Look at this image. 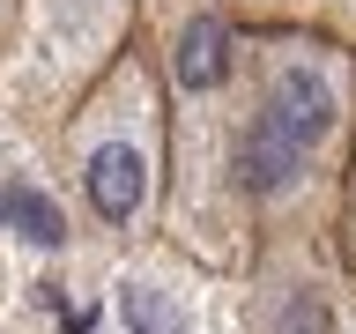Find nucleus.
<instances>
[{"instance_id": "nucleus-1", "label": "nucleus", "mask_w": 356, "mask_h": 334, "mask_svg": "<svg viewBox=\"0 0 356 334\" xmlns=\"http://www.w3.org/2000/svg\"><path fill=\"white\" fill-rule=\"evenodd\" d=\"M356 149V52L289 30H245V104L230 141V193L267 238H334Z\"/></svg>"}, {"instance_id": "nucleus-2", "label": "nucleus", "mask_w": 356, "mask_h": 334, "mask_svg": "<svg viewBox=\"0 0 356 334\" xmlns=\"http://www.w3.org/2000/svg\"><path fill=\"white\" fill-rule=\"evenodd\" d=\"M60 156L82 216L104 238L134 245L163 223V89L141 45H127L60 111Z\"/></svg>"}, {"instance_id": "nucleus-3", "label": "nucleus", "mask_w": 356, "mask_h": 334, "mask_svg": "<svg viewBox=\"0 0 356 334\" xmlns=\"http://www.w3.org/2000/svg\"><path fill=\"white\" fill-rule=\"evenodd\" d=\"M252 334H356V275L334 238H267L245 260Z\"/></svg>"}, {"instance_id": "nucleus-4", "label": "nucleus", "mask_w": 356, "mask_h": 334, "mask_svg": "<svg viewBox=\"0 0 356 334\" xmlns=\"http://www.w3.org/2000/svg\"><path fill=\"white\" fill-rule=\"evenodd\" d=\"M238 30H289V38H327L356 52V0H208Z\"/></svg>"}, {"instance_id": "nucleus-5", "label": "nucleus", "mask_w": 356, "mask_h": 334, "mask_svg": "<svg viewBox=\"0 0 356 334\" xmlns=\"http://www.w3.org/2000/svg\"><path fill=\"white\" fill-rule=\"evenodd\" d=\"M334 245H341V260L356 275V149H349V178H341V223H334Z\"/></svg>"}, {"instance_id": "nucleus-6", "label": "nucleus", "mask_w": 356, "mask_h": 334, "mask_svg": "<svg viewBox=\"0 0 356 334\" xmlns=\"http://www.w3.org/2000/svg\"><path fill=\"white\" fill-rule=\"evenodd\" d=\"M8 8H15V0H0V38H8Z\"/></svg>"}]
</instances>
